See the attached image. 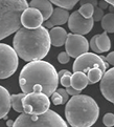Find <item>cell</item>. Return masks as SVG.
Instances as JSON below:
<instances>
[{
	"label": "cell",
	"instance_id": "obj_6",
	"mask_svg": "<svg viewBox=\"0 0 114 127\" xmlns=\"http://www.w3.org/2000/svg\"><path fill=\"white\" fill-rule=\"evenodd\" d=\"M15 48L5 43H0V79L13 76L19 65V58Z\"/></svg>",
	"mask_w": 114,
	"mask_h": 127
},
{
	"label": "cell",
	"instance_id": "obj_4",
	"mask_svg": "<svg viewBox=\"0 0 114 127\" xmlns=\"http://www.w3.org/2000/svg\"><path fill=\"white\" fill-rule=\"evenodd\" d=\"M27 7L26 0H0V40L21 29V16Z\"/></svg>",
	"mask_w": 114,
	"mask_h": 127
},
{
	"label": "cell",
	"instance_id": "obj_28",
	"mask_svg": "<svg viewBox=\"0 0 114 127\" xmlns=\"http://www.w3.org/2000/svg\"><path fill=\"white\" fill-rule=\"evenodd\" d=\"M58 60H59V62H60L61 64H67V63L69 62V60H70V56L68 55L67 52H62V53L59 54Z\"/></svg>",
	"mask_w": 114,
	"mask_h": 127
},
{
	"label": "cell",
	"instance_id": "obj_35",
	"mask_svg": "<svg viewBox=\"0 0 114 127\" xmlns=\"http://www.w3.org/2000/svg\"><path fill=\"white\" fill-rule=\"evenodd\" d=\"M44 28H46V29H52V28H54V26L50 23V21H49V20H47L46 22H44Z\"/></svg>",
	"mask_w": 114,
	"mask_h": 127
},
{
	"label": "cell",
	"instance_id": "obj_18",
	"mask_svg": "<svg viewBox=\"0 0 114 127\" xmlns=\"http://www.w3.org/2000/svg\"><path fill=\"white\" fill-rule=\"evenodd\" d=\"M96 44L101 53H106L111 48V41H110V38H109L107 32H104L103 34L97 35Z\"/></svg>",
	"mask_w": 114,
	"mask_h": 127
},
{
	"label": "cell",
	"instance_id": "obj_30",
	"mask_svg": "<svg viewBox=\"0 0 114 127\" xmlns=\"http://www.w3.org/2000/svg\"><path fill=\"white\" fill-rule=\"evenodd\" d=\"M58 92H59V94H60L62 96V98H63V104H66L68 102V98H69V97H68L67 90L64 89V88H59Z\"/></svg>",
	"mask_w": 114,
	"mask_h": 127
},
{
	"label": "cell",
	"instance_id": "obj_1",
	"mask_svg": "<svg viewBox=\"0 0 114 127\" xmlns=\"http://www.w3.org/2000/svg\"><path fill=\"white\" fill-rule=\"evenodd\" d=\"M59 76L50 63L35 60L22 68L19 75V85L22 93H44L50 97L58 88Z\"/></svg>",
	"mask_w": 114,
	"mask_h": 127
},
{
	"label": "cell",
	"instance_id": "obj_25",
	"mask_svg": "<svg viewBox=\"0 0 114 127\" xmlns=\"http://www.w3.org/2000/svg\"><path fill=\"white\" fill-rule=\"evenodd\" d=\"M103 122H104V125L107 126V127L114 126V115L111 112L106 113L103 118Z\"/></svg>",
	"mask_w": 114,
	"mask_h": 127
},
{
	"label": "cell",
	"instance_id": "obj_13",
	"mask_svg": "<svg viewBox=\"0 0 114 127\" xmlns=\"http://www.w3.org/2000/svg\"><path fill=\"white\" fill-rule=\"evenodd\" d=\"M12 107V96L6 88L0 85V119L5 118Z\"/></svg>",
	"mask_w": 114,
	"mask_h": 127
},
{
	"label": "cell",
	"instance_id": "obj_2",
	"mask_svg": "<svg viewBox=\"0 0 114 127\" xmlns=\"http://www.w3.org/2000/svg\"><path fill=\"white\" fill-rule=\"evenodd\" d=\"M50 35L46 28L29 30L21 28L16 32L13 39V46L18 56L24 61L42 60L50 49Z\"/></svg>",
	"mask_w": 114,
	"mask_h": 127
},
{
	"label": "cell",
	"instance_id": "obj_11",
	"mask_svg": "<svg viewBox=\"0 0 114 127\" xmlns=\"http://www.w3.org/2000/svg\"><path fill=\"white\" fill-rule=\"evenodd\" d=\"M22 25L26 29L34 30L42 26L44 22V17L39 10L35 7H27L21 16Z\"/></svg>",
	"mask_w": 114,
	"mask_h": 127
},
{
	"label": "cell",
	"instance_id": "obj_29",
	"mask_svg": "<svg viewBox=\"0 0 114 127\" xmlns=\"http://www.w3.org/2000/svg\"><path fill=\"white\" fill-rule=\"evenodd\" d=\"M96 39H97V35L93 36V37L91 38L90 42H89V46H90L91 49H92V52H94L95 54H101V51L98 49L97 44H96Z\"/></svg>",
	"mask_w": 114,
	"mask_h": 127
},
{
	"label": "cell",
	"instance_id": "obj_12",
	"mask_svg": "<svg viewBox=\"0 0 114 127\" xmlns=\"http://www.w3.org/2000/svg\"><path fill=\"white\" fill-rule=\"evenodd\" d=\"M99 88L103 97L114 104V67L105 71L101 80Z\"/></svg>",
	"mask_w": 114,
	"mask_h": 127
},
{
	"label": "cell",
	"instance_id": "obj_14",
	"mask_svg": "<svg viewBox=\"0 0 114 127\" xmlns=\"http://www.w3.org/2000/svg\"><path fill=\"white\" fill-rule=\"evenodd\" d=\"M29 7H35L39 10L44 17V20H48L53 13L52 3L49 0H31Z\"/></svg>",
	"mask_w": 114,
	"mask_h": 127
},
{
	"label": "cell",
	"instance_id": "obj_21",
	"mask_svg": "<svg viewBox=\"0 0 114 127\" xmlns=\"http://www.w3.org/2000/svg\"><path fill=\"white\" fill-rule=\"evenodd\" d=\"M104 74H105V71L102 68H99V67H94V68H91L87 72L89 84H95V83H97L99 80H102Z\"/></svg>",
	"mask_w": 114,
	"mask_h": 127
},
{
	"label": "cell",
	"instance_id": "obj_23",
	"mask_svg": "<svg viewBox=\"0 0 114 127\" xmlns=\"http://www.w3.org/2000/svg\"><path fill=\"white\" fill-rule=\"evenodd\" d=\"M49 1L53 4H56L57 6L66 8V10H72L80 0H49Z\"/></svg>",
	"mask_w": 114,
	"mask_h": 127
},
{
	"label": "cell",
	"instance_id": "obj_27",
	"mask_svg": "<svg viewBox=\"0 0 114 127\" xmlns=\"http://www.w3.org/2000/svg\"><path fill=\"white\" fill-rule=\"evenodd\" d=\"M51 102L54 105H61V104H63V98L61 95L59 94L58 90L51 95Z\"/></svg>",
	"mask_w": 114,
	"mask_h": 127
},
{
	"label": "cell",
	"instance_id": "obj_20",
	"mask_svg": "<svg viewBox=\"0 0 114 127\" xmlns=\"http://www.w3.org/2000/svg\"><path fill=\"white\" fill-rule=\"evenodd\" d=\"M102 28L107 33H114V13H108L103 17Z\"/></svg>",
	"mask_w": 114,
	"mask_h": 127
},
{
	"label": "cell",
	"instance_id": "obj_32",
	"mask_svg": "<svg viewBox=\"0 0 114 127\" xmlns=\"http://www.w3.org/2000/svg\"><path fill=\"white\" fill-rule=\"evenodd\" d=\"M80 4L83 5V4H87V3H90V4H93L94 6H97L98 5V1L97 0H80Z\"/></svg>",
	"mask_w": 114,
	"mask_h": 127
},
{
	"label": "cell",
	"instance_id": "obj_17",
	"mask_svg": "<svg viewBox=\"0 0 114 127\" xmlns=\"http://www.w3.org/2000/svg\"><path fill=\"white\" fill-rule=\"evenodd\" d=\"M89 84L88 76L84 71H75L71 77V86L77 90H83Z\"/></svg>",
	"mask_w": 114,
	"mask_h": 127
},
{
	"label": "cell",
	"instance_id": "obj_33",
	"mask_svg": "<svg viewBox=\"0 0 114 127\" xmlns=\"http://www.w3.org/2000/svg\"><path fill=\"white\" fill-rule=\"evenodd\" d=\"M106 60H107V62L109 63V64L114 66V52H111L110 54H109V55L106 57Z\"/></svg>",
	"mask_w": 114,
	"mask_h": 127
},
{
	"label": "cell",
	"instance_id": "obj_9",
	"mask_svg": "<svg viewBox=\"0 0 114 127\" xmlns=\"http://www.w3.org/2000/svg\"><path fill=\"white\" fill-rule=\"evenodd\" d=\"M65 48L70 57L77 58L81 55H83V54L87 53L90 46L88 40L84 37V35L71 33V34H67Z\"/></svg>",
	"mask_w": 114,
	"mask_h": 127
},
{
	"label": "cell",
	"instance_id": "obj_10",
	"mask_svg": "<svg viewBox=\"0 0 114 127\" xmlns=\"http://www.w3.org/2000/svg\"><path fill=\"white\" fill-rule=\"evenodd\" d=\"M93 18H85L81 15L79 11L73 12L69 17L68 20V28L73 34L79 35H86L90 33L94 25Z\"/></svg>",
	"mask_w": 114,
	"mask_h": 127
},
{
	"label": "cell",
	"instance_id": "obj_16",
	"mask_svg": "<svg viewBox=\"0 0 114 127\" xmlns=\"http://www.w3.org/2000/svg\"><path fill=\"white\" fill-rule=\"evenodd\" d=\"M50 40L51 44L56 47H60L62 45L65 44L66 39H67V33L61 26H54L50 29Z\"/></svg>",
	"mask_w": 114,
	"mask_h": 127
},
{
	"label": "cell",
	"instance_id": "obj_8",
	"mask_svg": "<svg viewBox=\"0 0 114 127\" xmlns=\"http://www.w3.org/2000/svg\"><path fill=\"white\" fill-rule=\"evenodd\" d=\"M94 67H99L104 71H106L109 67V63L107 61H104L101 56L93 53H85L80 57L75 58V61L72 65L73 71H84L88 72L91 68Z\"/></svg>",
	"mask_w": 114,
	"mask_h": 127
},
{
	"label": "cell",
	"instance_id": "obj_15",
	"mask_svg": "<svg viewBox=\"0 0 114 127\" xmlns=\"http://www.w3.org/2000/svg\"><path fill=\"white\" fill-rule=\"evenodd\" d=\"M69 17H70V15H69V13H68V10L58 6L57 8L53 10L52 15L50 16V18H49L48 20L50 21V23L53 26H60V25L65 24L66 22L69 20Z\"/></svg>",
	"mask_w": 114,
	"mask_h": 127
},
{
	"label": "cell",
	"instance_id": "obj_5",
	"mask_svg": "<svg viewBox=\"0 0 114 127\" xmlns=\"http://www.w3.org/2000/svg\"><path fill=\"white\" fill-rule=\"evenodd\" d=\"M13 127H68V125L59 113L49 109L38 116L21 113Z\"/></svg>",
	"mask_w": 114,
	"mask_h": 127
},
{
	"label": "cell",
	"instance_id": "obj_24",
	"mask_svg": "<svg viewBox=\"0 0 114 127\" xmlns=\"http://www.w3.org/2000/svg\"><path fill=\"white\" fill-rule=\"evenodd\" d=\"M94 10H95V6L93 4H83L81 5V7L79 8V12L81 13L82 16H84L85 18H92L93 14H94Z\"/></svg>",
	"mask_w": 114,
	"mask_h": 127
},
{
	"label": "cell",
	"instance_id": "obj_7",
	"mask_svg": "<svg viewBox=\"0 0 114 127\" xmlns=\"http://www.w3.org/2000/svg\"><path fill=\"white\" fill-rule=\"evenodd\" d=\"M50 100L44 93H30L23 99V109L28 115H42L49 110Z\"/></svg>",
	"mask_w": 114,
	"mask_h": 127
},
{
	"label": "cell",
	"instance_id": "obj_31",
	"mask_svg": "<svg viewBox=\"0 0 114 127\" xmlns=\"http://www.w3.org/2000/svg\"><path fill=\"white\" fill-rule=\"evenodd\" d=\"M66 90H67L68 95H70V96H76V95H80L81 92H82V90H77V89L73 88L72 86H69V87H67Z\"/></svg>",
	"mask_w": 114,
	"mask_h": 127
},
{
	"label": "cell",
	"instance_id": "obj_34",
	"mask_svg": "<svg viewBox=\"0 0 114 127\" xmlns=\"http://www.w3.org/2000/svg\"><path fill=\"white\" fill-rule=\"evenodd\" d=\"M108 4H109V3H108L107 1H105V0H101V1L98 2V6L101 7L102 10H106V8L109 6Z\"/></svg>",
	"mask_w": 114,
	"mask_h": 127
},
{
	"label": "cell",
	"instance_id": "obj_37",
	"mask_svg": "<svg viewBox=\"0 0 114 127\" xmlns=\"http://www.w3.org/2000/svg\"><path fill=\"white\" fill-rule=\"evenodd\" d=\"M105 1H107L109 4H111V5L114 6V0H105Z\"/></svg>",
	"mask_w": 114,
	"mask_h": 127
},
{
	"label": "cell",
	"instance_id": "obj_38",
	"mask_svg": "<svg viewBox=\"0 0 114 127\" xmlns=\"http://www.w3.org/2000/svg\"><path fill=\"white\" fill-rule=\"evenodd\" d=\"M109 10H110V13H114V6L111 5L110 7H109Z\"/></svg>",
	"mask_w": 114,
	"mask_h": 127
},
{
	"label": "cell",
	"instance_id": "obj_3",
	"mask_svg": "<svg viewBox=\"0 0 114 127\" xmlns=\"http://www.w3.org/2000/svg\"><path fill=\"white\" fill-rule=\"evenodd\" d=\"M99 108L93 98L76 95L66 103L65 117L71 127H91L97 121Z\"/></svg>",
	"mask_w": 114,
	"mask_h": 127
},
{
	"label": "cell",
	"instance_id": "obj_22",
	"mask_svg": "<svg viewBox=\"0 0 114 127\" xmlns=\"http://www.w3.org/2000/svg\"><path fill=\"white\" fill-rule=\"evenodd\" d=\"M59 80H60L61 84L64 86V87H69V86H71V77H72V74L67 70V69H62L59 71Z\"/></svg>",
	"mask_w": 114,
	"mask_h": 127
},
{
	"label": "cell",
	"instance_id": "obj_19",
	"mask_svg": "<svg viewBox=\"0 0 114 127\" xmlns=\"http://www.w3.org/2000/svg\"><path fill=\"white\" fill-rule=\"evenodd\" d=\"M26 96V94H17V95H12V107L14 110L20 113H23V99Z\"/></svg>",
	"mask_w": 114,
	"mask_h": 127
},
{
	"label": "cell",
	"instance_id": "obj_36",
	"mask_svg": "<svg viewBox=\"0 0 114 127\" xmlns=\"http://www.w3.org/2000/svg\"><path fill=\"white\" fill-rule=\"evenodd\" d=\"M13 125H14V121H13V120H7V121H6V126L13 127Z\"/></svg>",
	"mask_w": 114,
	"mask_h": 127
},
{
	"label": "cell",
	"instance_id": "obj_26",
	"mask_svg": "<svg viewBox=\"0 0 114 127\" xmlns=\"http://www.w3.org/2000/svg\"><path fill=\"white\" fill-rule=\"evenodd\" d=\"M104 10H102L98 5L95 6V10H94V14L92 16V18L94 19V21H102L103 17H104Z\"/></svg>",
	"mask_w": 114,
	"mask_h": 127
}]
</instances>
